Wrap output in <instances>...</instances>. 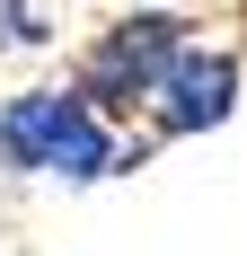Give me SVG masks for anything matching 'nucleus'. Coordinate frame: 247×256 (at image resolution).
I'll return each instance as SVG.
<instances>
[{
	"instance_id": "1",
	"label": "nucleus",
	"mask_w": 247,
	"mask_h": 256,
	"mask_svg": "<svg viewBox=\"0 0 247 256\" xmlns=\"http://www.w3.org/2000/svg\"><path fill=\"white\" fill-rule=\"evenodd\" d=\"M132 168H150V142L98 124L71 80H36V88L0 98V177H18V186H106V177H132Z\"/></svg>"
},
{
	"instance_id": "2",
	"label": "nucleus",
	"mask_w": 247,
	"mask_h": 256,
	"mask_svg": "<svg viewBox=\"0 0 247 256\" xmlns=\"http://www.w3.org/2000/svg\"><path fill=\"white\" fill-rule=\"evenodd\" d=\"M194 36H203V18H186V9H115V18L71 53V88L88 98L98 124L142 132V115H150V98H159L168 62L194 44Z\"/></svg>"
},
{
	"instance_id": "3",
	"label": "nucleus",
	"mask_w": 247,
	"mask_h": 256,
	"mask_svg": "<svg viewBox=\"0 0 247 256\" xmlns=\"http://www.w3.org/2000/svg\"><path fill=\"white\" fill-rule=\"evenodd\" d=\"M238 98H247V53L238 44H186L168 62V80H159V98H150V115H142V142L159 150V142H203V132H221L230 115H238Z\"/></svg>"
},
{
	"instance_id": "4",
	"label": "nucleus",
	"mask_w": 247,
	"mask_h": 256,
	"mask_svg": "<svg viewBox=\"0 0 247 256\" xmlns=\"http://www.w3.org/2000/svg\"><path fill=\"white\" fill-rule=\"evenodd\" d=\"M44 44H53L44 0H0V53H44Z\"/></svg>"
}]
</instances>
